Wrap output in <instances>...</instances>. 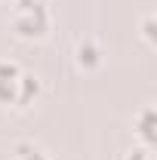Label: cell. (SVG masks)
I'll list each match as a JSON object with an SVG mask.
<instances>
[{
    "instance_id": "obj_1",
    "label": "cell",
    "mask_w": 157,
    "mask_h": 160,
    "mask_svg": "<svg viewBox=\"0 0 157 160\" xmlns=\"http://www.w3.org/2000/svg\"><path fill=\"white\" fill-rule=\"evenodd\" d=\"M13 25L22 37H40L46 31V9L37 0H22L16 6V16H13Z\"/></svg>"
},
{
    "instance_id": "obj_2",
    "label": "cell",
    "mask_w": 157,
    "mask_h": 160,
    "mask_svg": "<svg viewBox=\"0 0 157 160\" xmlns=\"http://www.w3.org/2000/svg\"><path fill=\"white\" fill-rule=\"evenodd\" d=\"M19 160H49V157L34 145H19Z\"/></svg>"
}]
</instances>
